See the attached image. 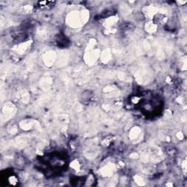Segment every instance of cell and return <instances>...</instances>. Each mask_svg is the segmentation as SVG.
Returning <instances> with one entry per match:
<instances>
[{"label": "cell", "instance_id": "1", "mask_svg": "<svg viewBox=\"0 0 187 187\" xmlns=\"http://www.w3.org/2000/svg\"><path fill=\"white\" fill-rule=\"evenodd\" d=\"M55 1H43L38 3V6L42 9H49L54 7Z\"/></svg>", "mask_w": 187, "mask_h": 187}]
</instances>
